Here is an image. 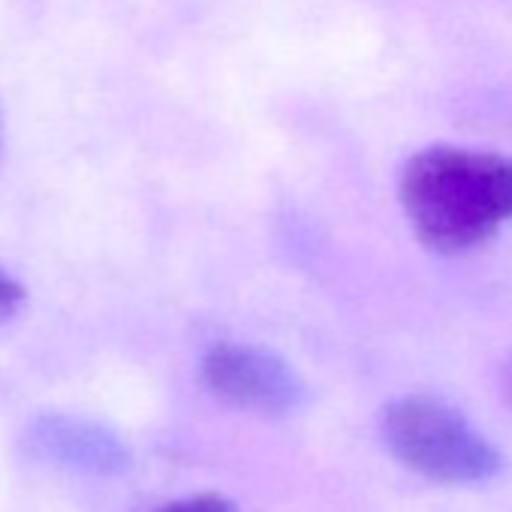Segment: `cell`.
I'll list each match as a JSON object with an SVG mask.
<instances>
[{"label":"cell","mask_w":512,"mask_h":512,"mask_svg":"<svg viewBox=\"0 0 512 512\" xmlns=\"http://www.w3.org/2000/svg\"><path fill=\"white\" fill-rule=\"evenodd\" d=\"M398 196L425 250L467 253L512 220V157L455 145L422 148L404 163Z\"/></svg>","instance_id":"cell-1"},{"label":"cell","mask_w":512,"mask_h":512,"mask_svg":"<svg viewBox=\"0 0 512 512\" xmlns=\"http://www.w3.org/2000/svg\"><path fill=\"white\" fill-rule=\"evenodd\" d=\"M380 434L395 461L440 485H476L500 473V449L467 416L434 395H401L380 413Z\"/></svg>","instance_id":"cell-2"},{"label":"cell","mask_w":512,"mask_h":512,"mask_svg":"<svg viewBox=\"0 0 512 512\" xmlns=\"http://www.w3.org/2000/svg\"><path fill=\"white\" fill-rule=\"evenodd\" d=\"M202 383L217 401L269 419L290 416L308 401L299 371L275 350L256 344H214L202 359Z\"/></svg>","instance_id":"cell-3"},{"label":"cell","mask_w":512,"mask_h":512,"mask_svg":"<svg viewBox=\"0 0 512 512\" xmlns=\"http://www.w3.org/2000/svg\"><path fill=\"white\" fill-rule=\"evenodd\" d=\"M25 446L31 458L82 476H118L133 464L121 434L88 416L43 413L28 425Z\"/></svg>","instance_id":"cell-4"},{"label":"cell","mask_w":512,"mask_h":512,"mask_svg":"<svg viewBox=\"0 0 512 512\" xmlns=\"http://www.w3.org/2000/svg\"><path fill=\"white\" fill-rule=\"evenodd\" d=\"M157 512H235V506L220 494H193L160 506Z\"/></svg>","instance_id":"cell-5"},{"label":"cell","mask_w":512,"mask_h":512,"mask_svg":"<svg viewBox=\"0 0 512 512\" xmlns=\"http://www.w3.org/2000/svg\"><path fill=\"white\" fill-rule=\"evenodd\" d=\"M25 302V287L0 266V323H7Z\"/></svg>","instance_id":"cell-6"},{"label":"cell","mask_w":512,"mask_h":512,"mask_svg":"<svg viewBox=\"0 0 512 512\" xmlns=\"http://www.w3.org/2000/svg\"><path fill=\"white\" fill-rule=\"evenodd\" d=\"M506 401L512 404V368H509V374H506Z\"/></svg>","instance_id":"cell-7"},{"label":"cell","mask_w":512,"mask_h":512,"mask_svg":"<svg viewBox=\"0 0 512 512\" xmlns=\"http://www.w3.org/2000/svg\"><path fill=\"white\" fill-rule=\"evenodd\" d=\"M0 157H4V115H0Z\"/></svg>","instance_id":"cell-8"}]
</instances>
